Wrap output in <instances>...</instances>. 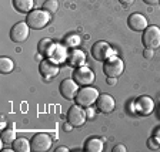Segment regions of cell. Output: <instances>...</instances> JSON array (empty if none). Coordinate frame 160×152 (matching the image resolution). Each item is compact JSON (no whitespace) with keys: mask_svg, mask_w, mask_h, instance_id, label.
Instances as JSON below:
<instances>
[{"mask_svg":"<svg viewBox=\"0 0 160 152\" xmlns=\"http://www.w3.org/2000/svg\"><path fill=\"white\" fill-rule=\"evenodd\" d=\"M86 114H87V118H93V117H94V111H93V109H87Z\"/></svg>","mask_w":160,"mask_h":152,"instance_id":"f546056e","label":"cell"},{"mask_svg":"<svg viewBox=\"0 0 160 152\" xmlns=\"http://www.w3.org/2000/svg\"><path fill=\"white\" fill-rule=\"evenodd\" d=\"M84 151L86 152H102L103 151V141L100 138H90L84 144Z\"/></svg>","mask_w":160,"mask_h":152,"instance_id":"2e32d148","label":"cell"},{"mask_svg":"<svg viewBox=\"0 0 160 152\" xmlns=\"http://www.w3.org/2000/svg\"><path fill=\"white\" fill-rule=\"evenodd\" d=\"M142 41L146 48L156 50L160 47V29L157 26H147V29L143 31Z\"/></svg>","mask_w":160,"mask_h":152,"instance_id":"277c9868","label":"cell"},{"mask_svg":"<svg viewBox=\"0 0 160 152\" xmlns=\"http://www.w3.org/2000/svg\"><path fill=\"white\" fill-rule=\"evenodd\" d=\"M134 109L140 115H150L154 109V101L149 95H140L134 99Z\"/></svg>","mask_w":160,"mask_h":152,"instance_id":"9c48e42d","label":"cell"},{"mask_svg":"<svg viewBox=\"0 0 160 152\" xmlns=\"http://www.w3.org/2000/svg\"><path fill=\"white\" fill-rule=\"evenodd\" d=\"M26 23L30 26V29L42 30L50 23V13L47 10H32L27 13Z\"/></svg>","mask_w":160,"mask_h":152,"instance_id":"6da1fadb","label":"cell"},{"mask_svg":"<svg viewBox=\"0 0 160 152\" xmlns=\"http://www.w3.org/2000/svg\"><path fill=\"white\" fill-rule=\"evenodd\" d=\"M43 10H47L50 14L56 13L59 10V0H46L43 3Z\"/></svg>","mask_w":160,"mask_h":152,"instance_id":"44dd1931","label":"cell"},{"mask_svg":"<svg viewBox=\"0 0 160 152\" xmlns=\"http://www.w3.org/2000/svg\"><path fill=\"white\" fill-rule=\"evenodd\" d=\"M77 93H79V84L73 78H64L60 83V94L66 99L76 98Z\"/></svg>","mask_w":160,"mask_h":152,"instance_id":"8fae6325","label":"cell"},{"mask_svg":"<svg viewBox=\"0 0 160 152\" xmlns=\"http://www.w3.org/2000/svg\"><path fill=\"white\" fill-rule=\"evenodd\" d=\"M127 24L133 31H144L149 26L147 23V19L140 13H133L130 14L129 19H127Z\"/></svg>","mask_w":160,"mask_h":152,"instance_id":"4fadbf2b","label":"cell"},{"mask_svg":"<svg viewBox=\"0 0 160 152\" xmlns=\"http://www.w3.org/2000/svg\"><path fill=\"white\" fill-rule=\"evenodd\" d=\"M13 6L19 13H30L33 10L34 0H13Z\"/></svg>","mask_w":160,"mask_h":152,"instance_id":"9a60e30c","label":"cell"},{"mask_svg":"<svg viewBox=\"0 0 160 152\" xmlns=\"http://www.w3.org/2000/svg\"><path fill=\"white\" fill-rule=\"evenodd\" d=\"M13 68H14V63L12 58H9V57H2L0 58V71H2V74L12 73Z\"/></svg>","mask_w":160,"mask_h":152,"instance_id":"d6986e66","label":"cell"},{"mask_svg":"<svg viewBox=\"0 0 160 152\" xmlns=\"http://www.w3.org/2000/svg\"><path fill=\"white\" fill-rule=\"evenodd\" d=\"M84 61H86V54L83 51H80V50H73L69 54V63L73 67H80Z\"/></svg>","mask_w":160,"mask_h":152,"instance_id":"e0dca14e","label":"cell"},{"mask_svg":"<svg viewBox=\"0 0 160 152\" xmlns=\"http://www.w3.org/2000/svg\"><path fill=\"white\" fill-rule=\"evenodd\" d=\"M159 3H160V2H159Z\"/></svg>","mask_w":160,"mask_h":152,"instance_id":"1f68e13d","label":"cell"},{"mask_svg":"<svg viewBox=\"0 0 160 152\" xmlns=\"http://www.w3.org/2000/svg\"><path fill=\"white\" fill-rule=\"evenodd\" d=\"M94 78H96L94 73L89 68V67H84V66L77 67L73 73V80L79 84V85H83V87L90 85V84L94 81Z\"/></svg>","mask_w":160,"mask_h":152,"instance_id":"8992f818","label":"cell"},{"mask_svg":"<svg viewBox=\"0 0 160 152\" xmlns=\"http://www.w3.org/2000/svg\"><path fill=\"white\" fill-rule=\"evenodd\" d=\"M29 34H30V26L26 21H19L10 30V39L14 43H23V41H26Z\"/></svg>","mask_w":160,"mask_h":152,"instance_id":"52a82bcc","label":"cell"},{"mask_svg":"<svg viewBox=\"0 0 160 152\" xmlns=\"http://www.w3.org/2000/svg\"><path fill=\"white\" fill-rule=\"evenodd\" d=\"M146 4H150V6H153V4H157L160 0H143Z\"/></svg>","mask_w":160,"mask_h":152,"instance_id":"f1b7e54d","label":"cell"},{"mask_svg":"<svg viewBox=\"0 0 160 152\" xmlns=\"http://www.w3.org/2000/svg\"><path fill=\"white\" fill-rule=\"evenodd\" d=\"M153 56H154L153 50H152V48H144V51H143V57H144V58H152Z\"/></svg>","mask_w":160,"mask_h":152,"instance_id":"d4e9b609","label":"cell"},{"mask_svg":"<svg viewBox=\"0 0 160 152\" xmlns=\"http://www.w3.org/2000/svg\"><path fill=\"white\" fill-rule=\"evenodd\" d=\"M52 48V40L50 39H43L39 43V53L40 54H47V50Z\"/></svg>","mask_w":160,"mask_h":152,"instance_id":"7402d4cb","label":"cell"},{"mask_svg":"<svg viewBox=\"0 0 160 152\" xmlns=\"http://www.w3.org/2000/svg\"><path fill=\"white\" fill-rule=\"evenodd\" d=\"M32 151L34 152H47L52 148V138H50L47 134H36V135L32 138Z\"/></svg>","mask_w":160,"mask_h":152,"instance_id":"30bf717a","label":"cell"},{"mask_svg":"<svg viewBox=\"0 0 160 152\" xmlns=\"http://www.w3.org/2000/svg\"><path fill=\"white\" fill-rule=\"evenodd\" d=\"M40 68V74L44 77V78H52V77H56L59 74V67L53 63V61H50V60H43L39 66Z\"/></svg>","mask_w":160,"mask_h":152,"instance_id":"5bb4252c","label":"cell"},{"mask_svg":"<svg viewBox=\"0 0 160 152\" xmlns=\"http://www.w3.org/2000/svg\"><path fill=\"white\" fill-rule=\"evenodd\" d=\"M124 71V63L123 60L117 56H112L103 61V73L107 77H114L117 78L119 76H122Z\"/></svg>","mask_w":160,"mask_h":152,"instance_id":"3957f363","label":"cell"},{"mask_svg":"<svg viewBox=\"0 0 160 152\" xmlns=\"http://www.w3.org/2000/svg\"><path fill=\"white\" fill-rule=\"evenodd\" d=\"M14 139H16V131L13 128L4 129L3 132H2V141H3V144H13Z\"/></svg>","mask_w":160,"mask_h":152,"instance_id":"ffe728a7","label":"cell"},{"mask_svg":"<svg viewBox=\"0 0 160 152\" xmlns=\"http://www.w3.org/2000/svg\"><path fill=\"white\" fill-rule=\"evenodd\" d=\"M92 56L97 61H106L109 57L114 56V54H113V48L106 41H97L92 47Z\"/></svg>","mask_w":160,"mask_h":152,"instance_id":"ba28073f","label":"cell"},{"mask_svg":"<svg viewBox=\"0 0 160 152\" xmlns=\"http://www.w3.org/2000/svg\"><path fill=\"white\" fill-rule=\"evenodd\" d=\"M56 152H69V148L67 146H60V148L56 149Z\"/></svg>","mask_w":160,"mask_h":152,"instance_id":"4dcf8cb0","label":"cell"},{"mask_svg":"<svg viewBox=\"0 0 160 152\" xmlns=\"http://www.w3.org/2000/svg\"><path fill=\"white\" fill-rule=\"evenodd\" d=\"M147 145H149L152 149H157V148H159V144H157L153 138H150L149 141H147Z\"/></svg>","mask_w":160,"mask_h":152,"instance_id":"484cf974","label":"cell"},{"mask_svg":"<svg viewBox=\"0 0 160 152\" xmlns=\"http://www.w3.org/2000/svg\"><path fill=\"white\" fill-rule=\"evenodd\" d=\"M120 3L123 4V6H132L134 3V0H119Z\"/></svg>","mask_w":160,"mask_h":152,"instance_id":"4316f807","label":"cell"},{"mask_svg":"<svg viewBox=\"0 0 160 152\" xmlns=\"http://www.w3.org/2000/svg\"><path fill=\"white\" fill-rule=\"evenodd\" d=\"M99 95L100 94H99V90L97 88L86 85L82 90H79V93H77V95L74 99H76V104L82 105L83 108H89V107H92L97 101Z\"/></svg>","mask_w":160,"mask_h":152,"instance_id":"7a4b0ae2","label":"cell"},{"mask_svg":"<svg viewBox=\"0 0 160 152\" xmlns=\"http://www.w3.org/2000/svg\"><path fill=\"white\" fill-rule=\"evenodd\" d=\"M96 105H97V109L103 114L113 113L114 108H116L114 98L112 95H109V94H100L97 101H96Z\"/></svg>","mask_w":160,"mask_h":152,"instance_id":"7c38bea8","label":"cell"},{"mask_svg":"<svg viewBox=\"0 0 160 152\" xmlns=\"http://www.w3.org/2000/svg\"><path fill=\"white\" fill-rule=\"evenodd\" d=\"M80 43V37L77 34H70V36L66 37V44L67 46H72V47H76L79 46Z\"/></svg>","mask_w":160,"mask_h":152,"instance_id":"603a6c76","label":"cell"},{"mask_svg":"<svg viewBox=\"0 0 160 152\" xmlns=\"http://www.w3.org/2000/svg\"><path fill=\"white\" fill-rule=\"evenodd\" d=\"M113 152H127V148L123 145V144H117V145L113 146V149H112Z\"/></svg>","mask_w":160,"mask_h":152,"instance_id":"cb8c5ba5","label":"cell"},{"mask_svg":"<svg viewBox=\"0 0 160 152\" xmlns=\"http://www.w3.org/2000/svg\"><path fill=\"white\" fill-rule=\"evenodd\" d=\"M13 151L16 152H29L32 151V144L26 138H16L13 141Z\"/></svg>","mask_w":160,"mask_h":152,"instance_id":"ac0fdd59","label":"cell"},{"mask_svg":"<svg viewBox=\"0 0 160 152\" xmlns=\"http://www.w3.org/2000/svg\"><path fill=\"white\" fill-rule=\"evenodd\" d=\"M107 84L109 85H114L116 84V78L114 77H107Z\"/></svg>","mask_w":160,"mask_h":152,"instance_id":"83f0119b","label":"cell"},{"mask_svg":"<svg viewBox=\"0 0 160 152\" xmlns=\"http://www.w3.org/2000/svg\"><path fill=\"white\" fill-rule=\"evenodd\" d=\"M86 119H87L86 111H84L83 107L79 105V104L72 105L69 108V111H67V121L73 127H76V128L83 125V124L86 122Z\"/></svg>","mask_w":160,"mask_h":152,"instance_id":"5b68a950","label":"cell"}]
</instances>
